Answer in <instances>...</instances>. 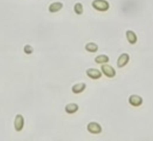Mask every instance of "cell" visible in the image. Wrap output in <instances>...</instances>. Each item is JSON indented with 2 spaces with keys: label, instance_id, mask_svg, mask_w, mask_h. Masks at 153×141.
I'll return each instance as SVG.
<instances>
[{
  "label": "cell",
  "instance_id": "6da1fadb",
  "mask_svg": "<svg viewBox=\"0 0 153 141\" xmlns=\"http://www.w3.org/2000/svg\"><path fill=\"white\" fill-rule=\"evenodd\" d=\"M91 5L94 9L99 11H106L109 8V4L106 0H94Z\"/></svg>",
  "mask_w": 153,
  "mask_h": 141
},
{
  "label": "cell",
  "instance_id": "7a4b0ae2",
  "mask_svg": "<svg viewBox=\"0 0 153 141\" xmlns=\"http://www.w3.org/2000/svg\"><path fill=\"white\" fill-rule=\"evenodd\" d=\"M100 68L102 73L108 78H113L116 75V71L115 69L109 65H102Z\"/></svg>",
  "mask_w": 153,
  "mask_h": 141
},
{
  "label": "cell",
  "instance_id": "3957f363",
  "mask_svg": "<svg viewBox=\"0 0 153 141\" xmlns=\"http://www.w3.org/2000/svg\"><path fill=\"white\" fill-rule=\"evenodd\" d=\"M87 129L91 134H99L102 132L101 125L96 122H90L87 126Z\"/></svg>",
  "mask_w": 153,
  "mask_h": 141
},
{
  "label": "cell",
  "instance_id": "277c9868",
  "mask_svg": "<svg viewBox=\"0 0 153 141\" xmlns=\"http://www.w3.org/2000/svg\"><path fill=\"white\" fill-rule=\"evenodd\" d=\"M129 60H130V56L127 53H122L117 59V66L120 68L125 66L129 62Z\"/></svg>",
  "mask_w": 153,
  "mask_h": 141
},
{
  "label": "cell",
  "instance_id": "5b68a950",
  "mask_svg": "<svg viewBox=\"0 0 153 141\" xmlns=\"http://www.w3.org/2000/svg\"><path fill=\"white\" fill-rule=\"evenodd\" d=\"M129 103L134 107L140 106L143 103V99L141 96L137 94H132L128 98Z\"/></svg>",
  "mask_w": 153,
  "mask_h": 141
},
{
  "label": "cell",
  "instance_id": "8992f818",
  "mask_svg": "<svg viewBox=\"0 0 153 141\" xmlns=\"http://www.w3.org/2000/svg\"><path fill=\"white\" fill-rule=\"evenodd\" d=\"M87 75L92 79H98L101 78L102 72L95 68H89L86 70Z\"/></svg>",
  "mask_w": 153,
  "mask_h": 141
},
{
  "label": "cell",
  "instance_id": "52a82bcc",
  "mask_svg": "<svg viewBox=\"0 0 153 141\" xmlns=\"http://www.w3.org/2000/svg\"><path fill=\"white\" fill-rule=\"evenodd\" d=\"M14 128L16 131H21L24 126V118L20 114H17L14 119Z\"/></svg>",
  "mask_w": 153,
  "mask_h": 141
},
{
  "label": "cell",
  "instance_id": "ba28073f",
  "mask_svg": "<svg viewBox=\"0 0 153 141\" xmlns=\"http://www.w3.org/2000/svg\"><path fill=\"white\" fill-rule=\"evenodd\" d=\"M63 4L61 2H54L51 4L48 7V11L51 13H54L59 11L63 8Z\"/></svg>",
  "mask_w": 153,
  "mask_h": 141
},
{
  "label": "cell",
  "instance_id": "9c48e42d",
  "mask_svg": "<svg viewBox=\"0 0 153 141\" xmlns=\"http://www.w3.org/2000/svg\"><path fill=\"white\" fill-rule=\"evenodd\" d=\"M126 38L130 44H134L137 42V35L134 33V32H133V30H127L126 32Z\"/></svg>",
  "mask_w": 153,
  "mask_h": 141
},
{
  "label": "cell",
  "instance_id": "30bf717a",
  "mask_svg": "<svg viewBox=\"0 0 153 141\" xmlns=\"http://www.w3.org/2000/svg\"><path fill=\"white\" fill-rule=\"evenodd\" d=\"M86 88V84L84 82H80L74 85L72 87V91L74 94H79L82 93Z\"/></svg>",
  "mask_w": 153,
  "mask_h": 141
},
{
  "label": "cell",
  "instance_id": "8fae6325",
  "mask_svg": "<svg viewBox=\"0 0 153 141\" xmlns=\"http://www.w3.org/2000/svg\"><path fill=\"white\" fill-rule=\"evenodd\" d=\"M78 109H79V106L76 103H74L67 104L65 108L66 112L69 114H72L75 113L76 112H77Z\"/></svg>",
  "mask_w": 153,
  "mask_h": 141
},
{
  "label": "cell",
  "instance_id": "7c38bea8",
  "mask_svg": "<svg viewBox=\"0 0 153 141\" xmlns=\"http://www.w3.org/2000/svg\"><path fill=\"white\" fill-rule=\"evenodd\" d=\"M109 58L105 54H100L94 58V62L97 64H102L108 62Z\"/></svg>",
  "mask_w": 153,
  "mask_h": 141
},
{
  "label": "cell",
  "instance_id": "4fadbf2b",
  "mask_svg": "<svg viewBox=\"0 0 153 141\" xmlns=\"http://www.w3.org/2000/svg\"><path fill=\"white\" fill-rule=\"evenodd\" d=\"M85 49L86 51L90 53H96L98 49V45L94 42H88L85 46Z\"/></svg>",
  "mask_w": 153,
  "mask_h": 141
},
{
  "label": "cell",
  "instance_id": "5bb4252c",
  "mask_svg": "<svg viewBox=\"0 0 153 141\" xmlns=\"http://www.w3.org/2000/svg\"><path fill=\"white\" fill-rule=\"evenodd\" d=\"M74 10L76 14L78 15L82 14L84 11V8H83L82 4L80 2L76 3L74 7Z\"/></svg>",
  "mask_w": 153,
  "mask_h": 141
},
{
  "label": "cell",
  "instance_id": "9a60e30c",
  "mask_svg": "<svg viewBox=\"0 0 153 141\" xmlns=\"http://www.w3.org/2000/svg\"><path fill=\"white\" fill-rule=\"evenodd\" d=\"M24 51L27 54H30L33 51V48L30 45H26L24 47Z\"/></svg>",
  "mask_w": 153,
  "mask_h": 141
}]
</instances>
